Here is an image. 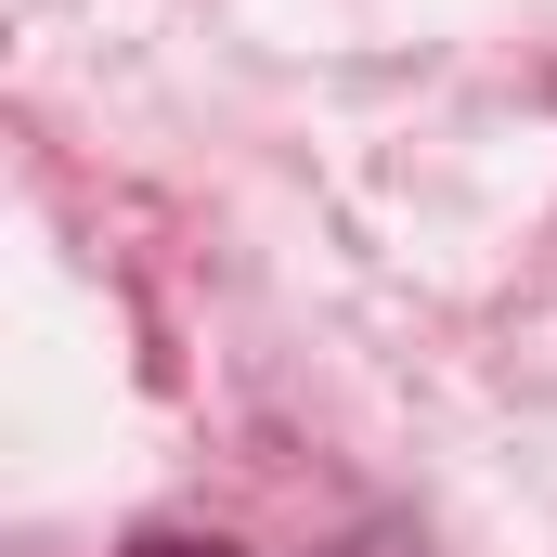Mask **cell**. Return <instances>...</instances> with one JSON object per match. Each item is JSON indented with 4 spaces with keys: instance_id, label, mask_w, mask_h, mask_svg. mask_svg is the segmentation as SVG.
I'll use <instances>...</instances> for the list:
<instances>
[{
    "instance_id": "6da1fadb",
    "label": "cell",
    "mask_w": 557,
    "mask_h": 557,
    "mask_svg": "<svg viewBox=\"0 0 557 557\" xmlns=\"http://www.w3.org/2000/svg\"><path fill=\"white\" fill-rule=\"evenodd\" d=\"M117 557H247V545H221V532H131Z\"/></svg>"
}]
</instances>
